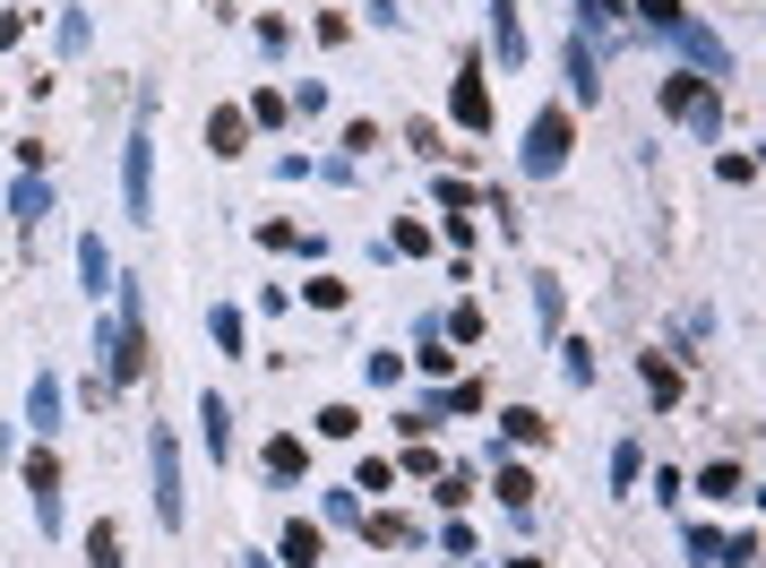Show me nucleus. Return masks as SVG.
<instances>
[{"instance_id": "f257e3e1", "label": "nucleus", "mask_w": 766, "mask_h": 568, "mask_svg": "<svg viewBox=\"0 0 766 568\" xmlns=\"http://www.w3.org/2000/svg\"><path fill=\"white\" fill-rule=\"evenodd\" d=\"M147 465H155V526H164V534H181V517H190V508H181V449H173V422H155V431H147Z\"/></svg>"}, {"instance_id": "f03ea898", "label": "nucleus", "mask_w": 766, "mask_h": 568, "mask_svg": "<svg viewBox=\"0 0 766 568\" xmlns=\"http://www.w3.org/2000/svg\"><path fill=\"white\" fill-rule=\"evenodd\" d=\"M568 147H577V129H568V113L551 104V113H535V121H526V155H517V164H526L535 181H551V173L568 164Z\"/></svg>"}, {"instance_id": "7ed1b4c3", "label": "nucleus", "mask_w": 766, "mask_h": 568, "mask_svg": "<svg viewBox=\"0 0 766 568\" xmlns=\"http://www.w3.org/2000/svg\"><path fill=\"white\" fill-rule=\"evenodd\" d=\"M121 207H129L138 225H155V138H147V129L121 147Z\"/></svg>"}, {"instance_id": "20e7f679", "label": "nucleus", "mask_w": 766, "mask_h": 568, "mask_svg": "<svg viewBox=\"0 0 766 568\" xmlns=\"http://www.w3.org/2000/svg\"><path fill=\"white\" fill-rule=\"evenodd\" d=\"M663 113L698 121V129L715 138V129H724V87H715V78H663Z\"/></svg>"}, {"instance_id": "39448f33", "label": "nucleus", "mask_w": 766, "mask_h": 568, "mask_svg": "<svg viewBox=\"0 0 766 568\" xmlns=\"http://www.w3.org/2000/svg\"><path fill=\"white\" fill-rule=\"evenodd\" d=\"M26 500H35V534H61V465H52V449L26 456Z\"/></svg>"}, {"instance_id": "423d86ee", "label": "nucleus", "mask_w": 766, "mask_h": 568, "mask_svg": "<svg viewBox=\"0 0 766 568\" xmlns=\"http://www.w3.org/2000/svg\"><path fill=\"white\" fill-rule=\"evenodd\" d=\"M689 560L698 568H750L758 560V534H732V543H724L715 526H689Z\"/></svg>"}, {"instance_id": "0eeeda50", "label": "nucleus", "mask_w": 766, "mask_h": 568, "mask_svg": "<svg viewBox=\"0 0 766 568\" xmlns=\"http://www.w3.org/2000/svg\"><path fill=\"white\" fill-rule=\"evenodd\" d=\"M671 43H680V52L698 61V78H715V87L732 78V52H724V35H706L698 17H680V26H671Z\"/></svg>"}, {"instance_id": "6e6552de", "label": "nucleus", "mask_w": 766, "mask_h": 568, "mask_svg": "<svg viewBox=\"0 0 766 568\" xmlns=\"http://www.w3.org/2000/svg\"><path fill=\"white\" fill-rule=\"evenodd\" d=\"M448 113H456V129H474V138L491 129V96H482V78H474V70L448 87Z\"/></svg>"}, {"instance_id": "1a4fd4ad", "label": "nucleus", "mask_w": 766, "mask_h": 568, "mask_svg": "<svg viewBox=\"0 0 766 568\" xmlns=\"http://www.w3.org/2000/svg\"><path fill=\"white\" fill-rule=\"evenodd\" d=\"M259 465H267V482H285V491H293V482L311 474V449H302L293 431H276V440H267V456H259Z\"/></svg>"}, {"instance_id": "9d476101", "label": "nucleus", "mask_w": 766, "mask_h": 568, "mask_svg": "<svg viewBox=\"0 0 766 568\" xmlns=\"http://www.w3.org/2000/svg\"><path fill=\"white\" fill-rule=\"evenodd\" d=\"M241 147H250V113L241 104H216L208 113V155H241Z\"/></svg>"}, {"instance_id": "9b49d317", "label": "nucleus", "mask_w": 766, "mask_h": 568, "mask_svg": "<svg viewBox=\"0 0 766 568\" xmlns=\"http://www.w3.org/2000/svg\"><path fill=\"white\" fill-rule=\"evenodd\" d=\"M568 87H577V96H586V104H594V96H603V61H594V43H586V26H577V35H568Z\"/></svg>"}, {"instance_id": "f8f14e48", "label": "nucleus", "mask_w": 766, "mask_h": 568, "mask_svg": "<svg viewBox=\"0 0 766 568\" xmlns=\"http://www.w3.org/2000/svg\"><path fill=\"white\" fill-rule=\"evenodd\" d=\"M9 216L43 225V216H52V181H43V173H17V181H9Z\"/></svg>"}, {"instance_id": "ddd939ff", "label": "nucleus", "mask_w": 766, "mask_h": 568, "mask_svg": "<svg viewBox=\"0 0 766 568\" xmlns=\"http://www.w3.org/2000/svg\"><path fill=\"white\" fill-rule=\"evenodd\" d=\"M26 422H35V440L61 431V379H52V370H35V388H26Z\"/></svg>"}, {"instance_id": "4468645a", "label": "nucleus", "mask_w": 766, "mask_h": 568, "mask_svg": "<svg viewBox=\"0 0 766 568\" xmlns=\"http://www.w3.org/2000/svg\"><path fill=\"white\" fill-rule=\"evenodd\" d=\"M491 52L517 70L526 61V26H517V0H491Z\"/></svg>"}, {"instance_id": "2eb2a0df", "label": "nucleus", "mask_w": 766, "mask_h": 568, "mask_svg": "<svg viewBox=\"0 0 766 568\" xmlns=\"http://www.w3.org/2000/svg\"><path fill=\"white\" fill-rule=\"evenodd\" d=\"M199 422H208V456L233 474V405L224 396H199Z\"/></svg>"}, {"instance_id": "dca6fc26", "label": "nucleus", "mask_w": 766, "mask_h": 568, "mask_svg": "<svg viewBox=\"0 0 766 568\" xmlns=\"http://www.w3.org/2000/svg\"><path fill=\"white\" fill-rule=\"evenodd\" d=\"M78 276H87V293H96V302H104L112 285H121V276H112V250H104V232H87V241H78Z\"/></svg>"}, {"instance_id": "f3484780", "label": "nucleus", "mask_w": 766, "mask_h": 568, "mask_svg": "<svg viewBox=\"0 0 766 568\" xmlns=\"http://www.w3.org/2000/svg\"><path fill=\"white\" fill-rule=\"evenodd\" d=\"M285 560H293V568H319V560H328V534H319L311 517H293V526H285Z\"/></svg>"}, {"instance_id": "a211bd4d", "label": "nucleus", "mask_w": 766, "mask_h": 568, "mask_svg": "<svg viewBox=\"0 0 766 568\" xmlns=\"http://www.w3.org/2000/svg\"><path fill=\"white\" fill-rule=\"evenodd\" d=\"M491 491H500V508H508V517H526V508H535V474H526V465H500V482H491Z\"/></svg>"}, {"instance_id": "6ab92c4d", "label": "nucleus", "mask_w": 766, "mask_h": 568, "mask_svg": "<svg viewBox=\"0 0 766 568\" xmlns=\"http://www.w3.org/2000/svg\"><path fill=\"white\" fill-rule=\"evenodd\" d=\"M362 534H371V543H388V552L423 543V526H414V517H388V508H379V517H362Z\"/></svg>"}, {"instance_id": "aec40b11", "label": "nucleus", "mask_w": 766, "mask_h": 568, "mask_svg": "<svg viewBox=\"0 0 766 568\" xmlns=\"http://www.w3.org/2000/svg\"><path fill=\"white\" fill-rule=\"evenodd\" d=\"M208 337H216L224 353H233V362L250 353V328H241V311H233V302H216V311H208Z\"/></svg>"}, {"instance_id": "412c9836", "label": "nucleus", "mask_w": 766, "mask_h": 568, "mask_svg": "<svg viewBox=\"0 0 766 568\" xmlns=\"http://www.w3.org/2000/svg\"><path fill=\"white\" fill-rule=\"evenodd\" d=\"M500 440H517V449H535V440H551V422L535 414V405H517V414H500Z\"/></svg>"}, {"instance_id": "4be33fe9", "label": "nucleus", "mask_w": 766, "mask_h": 568, "mask_svg": "<svg viewBox=\"0 0 766 568\" xmlns=\"http://www.w3.org/2000/svg\"><path fill=\"white\" fill-rule=\"evenodd\" d=\"M431 500L448 508V517H456V508L474 500V474H456V465H439V474H431Z\"/></svg>"}, {"instance_id": "5701e85b", "label": "nucleus", "mask_w": 766, "mask_h": 568, "mask_svg": "<svg viewBox=\"0 0 766 568\" xmlns=\"http://www.w3.org/2000/svg\"><path fill=\"white\" fill-rule=\"evenodd\" d=\"M535 319H543V328L568 319V285H560V276H535Z\"/></svg>"}, {"instance_id": "b1692460", "label": "nucleus", "mask_w": 766, "mask_h": 568, "mask_svg": "<svg viewBox=\"0 0 766 568\" xmlns=\"http://www.w3.org/2000/svg\"><path fill=\"white\" fill-rule=\"evenodd\" d=\"M638 379H646V396H655V405H671V396H680V370H671L663 353H646V362H638Z\"/></svg>"}, {"instance_id": "393cba45", "label": "nucleus", "mask_w": 766, "mask_h": 568, "mask_svg": "<svg viewBox=\"0 0 766 568\" xmlns=\"http://www.w3.org/2000/svg\"><path fill=\"white\" fill-rule=\"evenodd\" d=\"M87 568H129V560H121V534H112V517H104V526H87Z\"/></svg>"}, {"instance_id": "a878e982", "label": "nucleus", "mask_w": 766, "mask_h": 568, "mask_svg": "<svg viewBox=\"0 0 766 568\" xmlns=\"http://www.w3.org/2000/svg\"><path fill=\"white\" fill-rule=\"evenodd\" d=\"M698 491H706V500H741V465H724V456H715V465L698 474Z\"/></svg>"}, {"instance_id": "bb28decb", "label": "nucleus", "mask_w": 766, "mask_h": 568, "mask_svg": "<svg viewBox=\"0 0 766 568\" xmlns=\"http://www.w3.org/2000/svg\"><path fill=\"white\" fill-rule=\"evenodd\" d=\"M259 241H267V250H311V258H319V232H302V225H259Z\"/></svg>"}, {"instance_id": "cd10ccee", "label": "nucleus", "mask_w": 766, "mask_h": 568, "mask_svg": "<svg viewBox=\"0 0 766 568\" xmlns=\"http://www.w3.org/2000/svg\"><path fill=\"white\" fill-rule=\"evenodd\" d=\"M353 491H397V456H362V474H353Z\"/></svg>"}, {"instance_id": "c85d7f7f", "label": "nucleus", "mask_w": 766, "mask_h": 568, "mask_svg": "<svg viewBox=\"0 0 766 568\" xmlns=\"http://www.w3.org/2000/svg\"><path fill=\"white\" fill-rule=\"evenodd\" d=\"M353 431H362L353 405H319V440H353Z\"/></svg>"}, {"instance_id": "c756f323", "label": "nucleus", "mask_w": 766, "mask_h": 568, "mask_svg": "<svg viewBox=\"0 0 766 568\" xmlns=\"http://www.w3.org/2000/svg\"><path fill=\"white\" fill-rule=\"evenodd\" d=\"M638 17H646V26H655V35H671V26H680V17H689V0H638Z\"/></svg>"}, {"instance_id": "7c9ffc66", "label": "nucleus", "mask_w": 766, "mask_h": 568, "mask_svg": "<svg viewBox=\"0 0 766 568\" xmlns=\"http://www.w3.org/2000/svg\"><path fill=\"white\" fill-rule=\"evenodd\" d=\"M362 379H371V388H397L405 362H397V353H362Z\"/></svg>"}, {"instance_id": "2f4dec72", "label": "nucleus", "mask_w": 766, "mask_h": 568, "mask_svg": "<svg viewBox=\"0 0 766 568\" xmlns=\"http://www.w3.org/2000/svg\"><path fill=\"white\" fill-rule=\"evenodd\" d=\"M439 328H448V337H456V344H474V337H482V311H474V302H456V311H448Z\"/></svg>"}, {"instance_id": "473e14b6", "label": "nucleus", "mask_w": 766, "mask_h": 568, "mask_svg": "<svg viewBox=\"0 0 766 568\" xmlns=\"http://www.w3.org/2000/svg\"><path fill=\"white\" fill-rule=\"evenodd\" d=\"M560 370H568V379H577V388H586V379H594V353H586V337H568V344H560Z\"/></svg>"}, {"instance_id": "72a5a7b5", "label": "nucleus", "mask_w": 766, "mask_h": 568, "mask_svg": "<svg viewBox=\"0 0 766 568\" xmlns=\"http://www.w3.org/2000/svg\"><path fill=\"white\" fill-rule=\"evenodd\" d=\"M474 199H482V190H465V181H448V173H439V216H465Z\"/></svg>"}, {"instance_id": "f704fd0d", "label": "nucleus", "mask_w": 766, "mask_h": 568, "mask_svg": "<svg viewBox=\"0 0 766 568\" xmlns=\"http://www.w3.org/2000/svg\"><path fill=\"white\" fill-rule=\"evenodd\" d=\"M612 482H620V491H638V440H620V449H612Z\"/></svg>"}, {"instance_id": "c9c22d12", "label": "nucleus", "mask_w": 766, "mask_h": 568, "mask_svg": "<svg viewBox=\"0 0 766 568\" xmlns=\"http://www.w3.org/2000/svg\"><path fill=\"white\" fill-rule=\"evenodd\" d=\"M405 147H414V155H431V164L448 155V147H439V129H431V121H405Z\"/></svg>"}, {"instance_id": "e433bc0d", "label": "nucleus", "mask_w": 766, "mask_h": 568, "mask_svg": "<svg viewBox=\"0 0 766 568\" xmlns=\"http://www.w3.org/2000/svg\"><path fill=\"white\" fill-rule=\"evenodd\" d=\"M293 113L319 121V113H328V87H319V78H311V87H293Z\"/></svg>"}, {"instance_id": "4c0bfd02", "label": "nucleus", "mask_w": 766, "mask_h": 568, "mask_svg": "<svg viewBox=\"0 0 766 568\" xmlns=\"http://www.w3.org/2000/svg\"><path fill=\"white\" fill-rule=\"evenodd\" d=\"M328 517L336 526H362V491H328Z\"/></svg>"}, {"instance_id": "58836bf2", "label": "nucleus", "mask_w": 766, "mask_h": 568, "mask_svg": "<svg viewBox=\"0 0 766 568\" xmlns=\"http://www.w3.org/2000/svg\"><path fill=\"white\" fill-rule=\"evenodd\" d=\"M311 302L319 311H344V276H311Z\"/></svg>"}, {"instance_id": "ea45409f", "label": "nucleus", "mask_w": 766, "mask_h": 568, "mask_svg": "<svg viewBox=\"0 0 766 568\" xmlns=\"http://www.w3.org/2000/svg\"><path fill=\"white\" fill-rule=\"evenodd\" d=\"M577 9H586V26H612V17L629 9V0H577Z\"/></svg>"}, {"instance_id": "a19ab883", "label": "nucleus", "mask_w": 766, "mask_h": 568, "mask_svg": "<svg viewBox=\"0 0 766 568\" xmlns=\"http://www.w3.org/2000/svg\"><path fill=\"white\" fill-rule=\"evenodd\" d=\"M241 568H276V560H259V552H241Z\"/></svg>"}, {"instance_id": "79ce46f5", "label": "nucleus", "mask_w": 766, "mask_h": 568, "mask_svg": "<svg viewBox=\"0 0 766 568\" xmlns=\"http://www.w3.org/2000/svg\"><path fill=\"white\" fill-rule=\"evenodd\" d=\"M500 568H543V560H500Z\"/></svg>"}]
</instances>
